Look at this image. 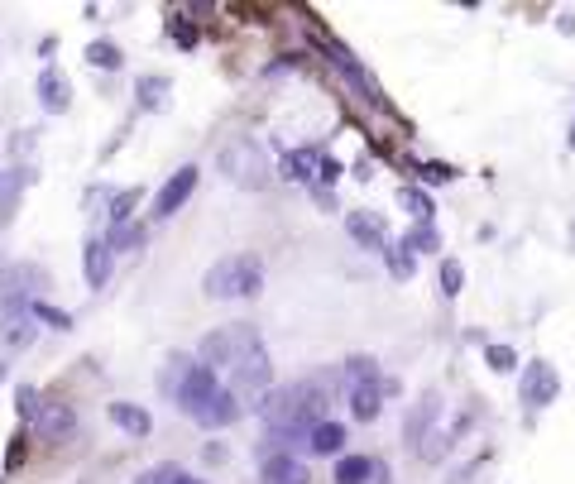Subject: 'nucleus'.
I'll return each instance as SVG.
<instances>
[{"instance_id":"obj_15","label":"nucleus","mask_w":575,"mask_h":484,"mask_svg":"<svg viewBox=\"0 0 575 484\" xmlns=\"http://www.w3.org/2000/svg\"><path fill=\"white\" fill-rule=\"evenodd\" d=\"M39 106L48 110V116H63V110L72 106V82L63 77L58 67H44L39 72Z\"/></svg>"},{"instance_id":"obj_17","label":"nucleus","mask_w":575,"mask_h":484,"mask_svg":"<svg viewBox=\"0 0 575 484\" xmlns=\"http://www.w3.org/2000/svg\"><path fill=\"white\" fill-rule=\"evenodd\" d=\"M259 484H307V465L298 456L278 451L264 460V470H259Z\"/></svg>"},{"instance_id":"obj_7","label":"nucleus","mask_w":575,"mask_h":484,"mask_svg":"<svg viewBox=\"0 0 575 484\" xmlns=\"http://www.w3.org/2000/svg\"><path fill=\"white\" fill-rule=\"evenodd\" d=\"M345 231H350V240H355L360 250H369V254H384V250H388V231H384V221H379L375 211H350V216H345Z\"/></svg>"},{"instance_id":"obj_3","label":"nucleus","mask_w":575,"mask_h":484,"mask_svg":"<svg viewBox=\"0 0 575 484\" xmlns=\"http://www.w3.org/2000/svg\"><path fill=\"white\" fill-rule=\"evenodd\" d=\"M556 394H561V375H556V365H547V360L523 365V375H518V398H523L532 413L537 407H547V403H556Z\"/></svg>"},{"instance_id":"obj_21","label":"nucleus","mask_w":575,"mask_h":484,"mask_svg":"<svg viewBox=\"0 0 575 484\" xmlns=\"http://www.w3.org/2000/svg\"><path fill=\"white\" fill-rule=\"evenodd\" d=\"M192 375V360L188 355H169L163 360V369H159V394L163 398H178V388H182V379Z\"/></svg>"},{"instance_id":"obj_42","label":"nucleus","mask_w":575,"mask_h":484,"mask_svg":"<svg viewBox=\"0 0 575 484\" xmlns=\"http://www.w3.org/2000/svg\"><path fill=\"white\" fill-rule=\"evenodd\" d=\"M188 484H201V479H188Z\"/></svg>"},{"instance_id":"obj_1","label":"nucleus","mask_w":575,"mask_h":484,"mask_svg":"<svg viewBox=\"0 0 575 484\" xmlns=\"http://www.w3.org/2000/svg\"><path fill=\"white\" fill-rule=\"evenodd\" d=\"M201 288H207V297H254L264 288V264L254 254H231L207 269Z\"/></svg>"},{"instance_id":"obj_34","label":"nucleus","mask_w":575,"mask_h":484,"mask_svg":"<svg viewBox=\"0 0 575 484\" xmlns=\"http://www.w3.org/2000/svg\"><path fill=\"white\" fill-rule=\"evenodd\" d=\"M447 451H451V437H447V432H426V441L417 446V456H422V460H441Z\"/></svg>"},{"instance_id":"obj_29","label":"nucleus","mask_w":575,"mask_h":484,"mask_svg":"<svg viewBox=\"0 0 575 484\" xmlns=\"http://www.w3.org/2000/svg\"><path fill=\"white\" fill-rule=\"evenodd\" d=\"M403 250H441V235L432 231V221L407 231V235H403Z\"/></svg>"},{"instance_id":"obj_20","label":"nucleus","mask_w":575,"mask_h":484,"mask_svg":"<svg viewBox=\"0 0 575 484\" xmlns=\"http://www.w3.org/2000/svg\"><path fill=\"white\" fill-rule=\"evenodd\" d=\"M317 163H322V149H293V154H283V178L307 182L317 178Z\"/></svg>"},{"instance_id":"obj_16","label":"nucleus","mask_w":575,"mask_h":484,"mask_svg":"<svg viewBox=\"0 0 575 484\" xmlns=\"http://www.w3.org/2000/svg\"><path fill=\"white\" fill-rule=\"evenodd\" d=\"M235 417H240V398L231 394V388H216V394L197 407V422L201 427H231Z\"/></svg>"},{"instance_id":"obj_39","label":"nucleus","mask_w":575,"mask_h":484,"mask_svg":"<svg viewBox=\"0 0 575 484\" xmlns=\"http://www.w3.org/2000/svg\"><path fill=\"white\" fill-rule=\"evenodd\" d=\"M169 29H173V34H178V44H182V48H192V39H197V34H192V29H188V25H182V20H173V25H169Z\"/></svg>"},{"instance_id":"obj_22","label":"nucleus","mask_w":575,"mask_h":484,"mask_svg":"<svg viewBox=\"0 0 575 484\" xmlns=\"http://www.w3.org/2000/svg\"><path fill=\"white\" fill-rule=\"evenodd\" d=\"M369 475H375V460H369V456H341L336 470H331V479H336V484H365Z\"/></svg>"},{"instance_id":"obj_27","label":"nucleus","mask_w":575,"mask_h":484,"mask_svg":"<svg viewBox=\"0 0 575 484\" xmlns=\"http://www.w3.org/2000/svg\"><path fill=\"white\" fill-rule=\"evenodd\" d=\"M139 207V188H125V192H116V197H110V221H116V226H129V211H135Z\"/></svg>"},{"instance_id":"obj_19","label":"nucleus","mask_w":575,"mask_h":484,"mask_svg":"<svg viewBox=\"0 0 575 484\" xmlns=\"http://www.w3.org/2000/svg\"><path fill=\"white\" fill-rule=\"evenodd\" d=\"M341 446H345V427L341 422H317L307 432V451H317V456H341Z\"/></svg>"},{"instance_id":"obj_6","label":"nucleus","mask_w":575,"mask_h":484,"mask_svg":"<svg viewBox=\"0 0 575 484\" xmlns=\"http://www.w3.org/2000/svg\"><path fill=\"white\" fill-rule=\"evenodd\" d=\"M197 163H182V169L169 178V182H163V188H159V197H154V221H169L178 207H182V201H188L192 197V188H197Z\"/></svg>"},{"instance_id":"obj_30","label":"nucleus","mask_w":575,"mask_h":484,"mask_svg":"<svg viewBox=\"0 0 575 484\" xmlns=\"http://www.w3.org/2000/svg\"><path fill=\"white\" fill-rule=\"evenodd\" d=\"M29 316H39V322H48L53 331H72V316L63 307H48V303H29Z\"/></svg>"},{"instance_id":"obj_2","label":"nucleus","mask_w":575,"mask_h":484,"mask_svg":"<svg viewBox=\"0 0 575 484\" xmlns=\"http://www.w3.org/2000/svg\"><path fill=\"white\" fill-rule=\"evenodd\" d=\"M221 173H226L231 182H240V188H264L269 182V163H264V149L259 144H250V135L245 139H235V144H226L221 149Z\"/></svg>"},{"instance_id":"obj_31","label":"nucleus","mask_w":575,"mask_h":484,"mask_svg":"<svg viewBox=\"0 0 575 484\" xmlns=\"http://www.w3.org/2000/svg\"><path fill=\"white\" fill-rule=\"evenodd\" d=\"M15 413H20L25 422L39 417V388L34 384H20V394H15Z\"/></svg>"},{"instance_id":"obj_37","label":"nucleus","mask_w":575,"mask_h":484,"mask_svg":"<svg viewBox=\"0 0 575 484\" xmlns=\"http://www.w3.org/2000/svg\"><path fill=\"white\" fill-rule=\"evenodd\" d=\"M29 149H34V129H20V135L10 139V154L20 159V154H29Z\"/></svg>"},{"instance_id":"obj_38","label":"nucleus","mask_w":575,"mask_h":484,"mask_svg":"<svg viewBox=\"0 0 575 484\" xmlns=\"http://www.w3.org/2000/svg\"><path fill=\"white\" fill-rule=\"evenodd\" d=\"M20 460H25V437H15V441H10V451H5V465L15 470V465H20Z\"/></svg>"},{"instance_id":"obj_24","label":"nucleus","mask_w":575,"mask_h":484,"mask_svg":"<svg viewBox=\"0 0 575 484\" xmlns=\"http://www.w3.org/2000/svg\"><path fill=\"white\" fill-rule=\"evenodd\" d=\"M135 97H139L144 110H159L163 97H169V77H139V82H135Z\"/></svg>"},{"instance_id":"obj_18","label":"nucleus","mask_w":575,"mask_h":484,"mask_svg":"<svg viewBox=\"0 0 575 484\" xmlns=\"http://www.w3.org/2000/svg\"><path fill=\"white\" fill-rule=\"evenodd\" d=\"M106 413H110V422H116L125 437H135V441H144V437L154 432V417L144 413V407H135V403H110Z\"/></svg>"},{"instance_id":"obj_35","label":"nucleus","mask_w":575,"mask_h":484,"mask_svg":"<svg viewBox=\"0 0 575 484\" xmlns=\"http://www.w3.org/2000/svg\"><path fill=\"white\" fill-rule=\"evenodd\" d=\"M317 178H322V188L331 192V182H336V178H341V163H336V159H331V154H322V163H317Z\"/></svg>"},{"instance_id":"obj_32","label":"nucleus","mask_w":575,"mask_h":484,"mask_svg":"<svg viewBox=\"0 0 575 484\" xmlns=\"http://www.w3.org/2000/svg\"><path fill=\"white\" fill-rule=\"evenodd\" d=\"M384 254H388V273H394L398 283H403V278H413V269H417V264H413V250L398 245V250H384Z\"/></svg>"},{"instance_id":"obj_28","label":"nucleus","mask_w":575,"mask_h":484,"mask_svg":"<svg viewBox=\"0 0 575 484\" xmlns=\"http://www.w3.org/2000/svg\"><path fill=\"white\" fill-rule=\"evenodd\" d=\"M106 245H110V254H120V250H139V245H144V226H116Z\"/></svg>"},{"instance_id":"obj_25","label":"nucleus","mask_w":575,"mask_h":484,"mask_svg":"<svg viewBox=\"0 0 575 484\" xmlns=\"http://www.w3.org/2000/svg\"><path fill=\"white\" fill-rule=\"evenodd\" d=\"M436 283H441V293H447V297H456L460 288H466V264H460V259H441Z\"/></svg>"},{"instance_id":"obj_12","label":"nucleus","mask_w":575,"mask_h":484,"mask_svg":"<svg viewBox=\"0 0 575 484\" xmlns=\"http://www.w3.org/2000/svg\"><path fill=\"white\" fill-rule=\"evenodd\" d=\"M216 394V369H207V365H192V375L182 379V388H178V407L182 413H192L197 417V407L207 403Z\"/></svg>"},{"instance_id":"obj_13","label":"nucleus","mask_w":575,"mask_h":484,"mask_svg":"<svg viewBox=\"0 0 575 484\" xmlns=\"http://www.w3.org/2000/svg\"><path fill=\"white\" fill-rule=\"evenodd\" d=\"M350 388V413H355L360 422H375L379 417V407H384V379H355V384H345Z\"/></svg>"},{"instance_id":"obj_23","label":"nucleus","mask_w":575,"mask_h":484,"mask_svg":"<svg viewBox=\"0 0 575 484\" xmlns=\"http://www.w3.org/2000/svg\"><path fill=\"white\" fill-rule=\"evenodd\" d=\"M87 63H91V67H101V72H120L125 58H120V48L110 44V39H97V44L87 48Z\"/></svg>"},{"instance_id":"obj_40","label":"nucleus","mask_w":575,"mask_h":484,"mask_svg":"<svg viewBox=\"0 0 575 484\" xmlns=\"http://www.w3.org/2000/svg\"><path fill=\"white\" fill-rule=\"evenodd\" d=\"M570 149H575V129H570Z\"/></svg>"},{"instance_id":"obj_41","label":"nucleus","mask_w":575,"mask_h":484,"mask_svg":"<svg viewBox=\"0 0 575 484\" xmlns=\"http://www.w3.org/2000/svg\"><path fill=\"white\" fill-rule=\"evenodd\" d=\"M0 379H5V365H0Z\"/></svg>"},{"instance_id":"obj_11","label":"nucleus","mask_w":575,"mask_h":484,"mask_svg":"<svg viewBox=\"0 0 575 484\" xmlns=\"http://www.w3.org/2000/svg\"><path fill=\"white\" fill-rule=\"evenodd\" d=\"M436 417H441V398H436V394H422V398L413 403V413L403 417V441H407V446H422Z\"/></svg>"},{"instance_id":"obj_26","label":"nucleus","mask_w":575,"mask_h":484,"mask_svg":"<svg viewBox=\"0 0 575 484\" xmlns=\"http://www.w3.org/2000/svg\"><path fill=\"white\" fill-rule=\"evenodd\" d=\"M398 201L417 216V226H426V221H432V197H426L422 188H398Z\"/></svg>"},{"instance_id":"obj_14","label":"nucleus","mask_w":575,"mask_h":484,"mask_svg":"<svg viewBox=\"0 0 575 484\" xmlns=\"http://www.w3.org/2000/svg\"><path fill=\"white\" fill-rule=\"evenodd\" d=\"M110 269H116V254H110V245H106V240H87L82 273H87V288H91V293L110 283Z\"/></svg>"},{"instance_id":"obj_33","label":"nucleus","mask_w":575,"mask_h":484,"mask_svg":"<svg viewBox=\"0 0 575 484\" xmlns=\"http://www.w3.org/2000/svg\"><path fill=\"white\" fill-rule=\"evenodd\" d=\"M485 360H489V369H498V375H513V369H518V350H508V345H489V350H485Z\"/></svg>"},{"instance_id":"obj_10","label":"nucleus","mask_w":575,"mask_h":484,"mask_svg":"<svg viewBox=\"0 0 575 484\" xmlns=\"http://www.w3.org/2000/svg\"><path fill=\"white\" fill-rule=\"evenodd\" d=\"M48 283V273L39 264H5L0 269V297H29Z\"/></svg>"},{"instance_id":"obj_36","label":"nucleus","mask_w":575,"mask_h":484,"mask_svg":"<svg viewBox=\"0 0 575 484\" xmlns=\"http://www.w3.org/2000/svg\"><path fill=\"white\" fill-rule=\"evenodd\" d=\"M422 178H426V182H451L456 169H447V163H422Z\"/></svg>"},{"instance_id":"obj_9","label":"nucleus","mask_w":575,"mask_h":484,"mask_svg":"<svg viewBox=\"0 0 575 484\" xmlns=\"http://www.w3.org/2000/svg\"><path fill=\"white\" fill-rule=\"evenodd\" d=\"M72 427H77V413L67 403H39V417H34V432L44 441H67Z\"/></svg>"},{"instance_id":"obj_4","label":"nucleus","mask_w":575,"mask_h":484,"mask_svg":"<svg viewBox=\"0 0 575 484\" xmlns=\"http://www.w3.org/2000/svg\"><path fill=\"white\" fill-rule=\"evenodd\" d=\"M259 345V336L250 326H235V331H211L207 341H201V360H207V369H216V365H235L245 350H254Z\"/></svg>"},{"instance_id":"obj_5","label":"nucleus","mask_w":575,"mask_h":484,"mask_svg":"<svg viewBox=\"0 0 575 484\" xmlns=\"http://www.w3.org/2000/svg\"><path fill=\"white\" fill-rule=\"evenodd\" d=\"M269 379H273V365H269V355H264V345H254V350H245V355L235 360V369H231V384H235L231 394H235V398L264 394Z\"/></svg>"},{"instance_id":"obj_8","label":"nucleus","mask_w":575,"mask_h":484,"mask_svg":"<svg viewBox=\"0 0 575 484\" xmlns=\"http://www.w3.org/2000/svg\"><path fill=\"white\" fill-rule=\"evenodd\" d=\"M326 53H331V63H336V67L345 72V82H350V87H355V91H360V97H365V101H375V106H384V91H379V82H375V77H369V72H365V67H360L355 58H350V53H345L341 44H326Z\"/></svg>"}]
</instances>
